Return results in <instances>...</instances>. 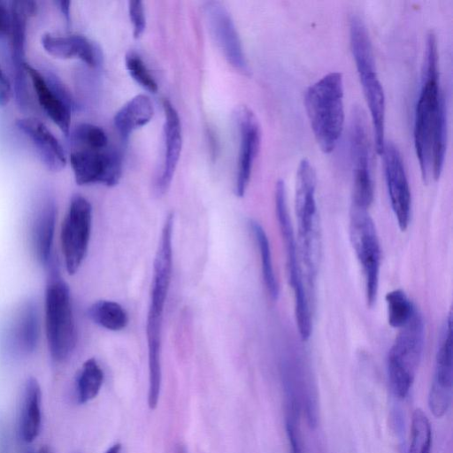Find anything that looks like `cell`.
<instances>
[{
  "label": "cell",
  "mask_w": 453,
  "mask_h": 453,
  "mask_svg": "<svg viewBox=\"0 0 453 453\" xmlns=\"http://www.w3.org/2000/svg\"><path fill=\"white\" fill-rule=\"evenodd\" d=\"M413 136L423 181L437 180L445 159L447 118L439 81L437 40L432 31L426 36Z\"/></svg>",
  "instance_id": "obj_1"
},
{
  "label": "cell",
  "mask_w": 453,
  "mask_h": 453,
  "mask_svg": "<svg viewBox=\"0 0 453 453\" xmlns=\"http://www.w3.org/2000/svg\"><path fill=\"white\" fill-rule=\"evenodd\" d=\"M174 217L166 216L153 264L146 334L149 359L148 405L154 410L158 403L161 383V332L164 310L173 270V233Z\"/></svg>",
  "instance_id": "obj_2"
},
{
  "label": "cell",
  "mask_w": 453,
  "mask_h": 453,
  "mask_svg": "<svg viewBox=\"0 0 453 453\" xmlns=\"http://www.w3.org/2000/svg\"><path fill=\"white\" fill-rule=\"evenodd\" d=\"M316 171L307 158L298 165L295 188L297 250L309 291L314 288L321 258V229L316 198Z\"/></svg>",
  "instance_id": "obj_3"
},
{
  "label": "cell",
  "mask_w": 453,
  "mask_h": 453,
  "mask_svg": "<svg viewBox=\"0 0 453 453\" xmlns=\"http://www.w3.org/2000/svg\"><path fill=\"white\" fill-rule=\"evenodd\" d=\"M344 85L342 74L332 72L311 85L304 107L315 140L324 153L332 152L343 131Z\"/></svg>",
  "instance_id": "obj_4"
},
{
  "label": "cell",
  "mask_w": 453,
  "mask_h": 453,
  "mask_svg": "<svg viewBox=\"0 0 453 453\" xmlns=\"http://www.w3.org/2000/svg\"><path fill=\"white\" fill-rule=\"evenodd\" d=\"M349 42L363 94L371 115L375 150L378 154H381L385 144V95L376 70L368 31L365 22L357 15H353L349 20Z\"/></svg>",
  "instance_id": "obj_5"
},
{
  "label": "cell",
  "mask_w": 453,
  "mask_h": 453,
  "mask_svg": "<svg viewBox=\"0 0 453 453\" xmlns=\"http://www.w3.org/2000/svg\"><path fill=\"white\" fill-rule=\"evenodd\" d=\"M275 212L286 252L288 280L292 288L296 326L303 341H307L312 330L310 296L304 286V276L298 254L291 219L288 213L285 183L279 180L274 190Z\"/></svg>",
  "instance_id": "obj_6"
},
{
  "label": "cell",
  "mask_w": 453,
  "mask_h": 453,
  "mask_svg": "<svg viewBox=\"0 0 453 453\" xmlns=\"http://www.w3.org/2000/svg\"><path fill=\"white\" fill-rule=\"evenodd\" d=\"M424 342V320L416 309L411 320L400 328L387 357L389 385L398 399H404L411 391L422 357Z\"/></svg>",
  "instance_id": "obj_7"
},
{
  "label": "cell",
  "mask_w": 453,
  "mask_h": 453,
  "mask_svg": "<svg viewBox=\"0 0 453 453\" xmlns=\"http://www.w3.org/2000/svg\"><path fill=\"white\" fill-rule=\"evenodd\" d=\"M52 273L45 293L46 336L52 359L62 362L75 348L76 327L69 287Z\"/></svg>",
  "instance_id": "obj_8"
},
{
  "label": "cell",
  "mask_w": 453,
  "mask_h": 453,
  "mask_svg": "<svg viewBox=\"0 0 453 453\" xmlns=\"http://www.w3.org/2000/svg\"><path fill=\"white\" fill-rule=\"evenodd\" d=\"M349 239L364 274L366 302L372 307L379 289L380 246L368 211L351 207Z\"/></svg>",
  "instance_id": "obj_9"
},
{
  "label": "cell",
  "mask_w": 453,
  "mask_h": 453,
  "mask_svg": "<svg viewBox=\"0 0 453 453\" xmlns=\"http://www.w3.org/2000/svg\"><path fill=\"white\" fill-rule=\"evenodd\" d=\"M349 151L353 178L351 207L368 211L373 201L374 183L366 116L360 107H355L352 112Z\"/></svg>",
  "instance_id": "obj_10"
},
{
  "label": "cell",
  "mask_w": 453,
  "mask_h": 453,
  "mask_svg": "<svg viewBox=\"0 0 453 453\" xmlns=\"http://www.w3.org/2000/svg\"><path fill=\"white\" fill-rule=\"evenodd\" d=\"M92 226V207L82 196H73L61 228V245L66 271L74 274L88 248Z\"/></svg>",
  "instance_id": "obj_11"
},
{
  "label": "cell",
  "mask_w": 453,
  "mask_h": 453,
  "mask_svg": "<svg viewBox=\"0 0 453 453\" xmlns=\"http://www.w3.org/2000/svg\"><path fill=\"white\" fill-rule=\"evenodd\" d=\"M70 163L78 185L101 183L113 187L121 178L122 159L113 150H76L70 155Z\"/></svg>",
  "instance_id": "obj_12"
},
{
  "label": "cell",
  "mask_w": 453,
  "mask_h": 453,
  "mask_svg": "<svg viewBox=\"0 0 453 453\" xmlns=\"http://www.w3.org/2000/svg\"><path fill=\"white\" fill-rule=\"evenodd\" d=\"M452 312L446 319L438 348L433 380L428 395V406L436 418L443 417L452 399L453 385Z\"/></svg>",
  "instance_id": "obj_13"
},
{
  "label": "cell",
  "mask_w": 453,
  "mask_h": 453,
  "mask_svg": "<svg viewBox=\"0 0 453 453\" xmlns=\"http://www.w3.org/2000/svg\"><path fill=\"white\" fill-rule=\"evenodd\" d=\"M26 73L42 111L65 135H68L73 107L68 91L55 76H44L28 64Z\"/></svg>",
  "instance_id": "obj_14"
},
{
  "label": "cell",
  "mask_w": 453,
  "mask_h": 453,
  "mask_svg": "<svg viewBox=\"0 0 453 453\" xmlns=\"http://www.w3.org/2000/svg\"><path fill=\"white\" fill-rule=\"evenodd\" d=\"M387 189L390 204L399 228L405 231L409 226L411 209L410 185L398 148L393 142H385L381 152Z\"/></svg>",
  "instance_id": "obj_15"
},
{
  "label": "cell",
  "mask_w": 453,
  "mask_h": 453,
  "mask_svg": "<svg viewBox=\"0 0 453 453\" xmlns=\"http://www.w3.org/2000/svg\"><path fill=\"white\" fill-rule=\"evenodd\" d=\"M235 122L240 137L237 173L234 191L242 197L248 188L254 161L259 152L261 130L254 112L241 106L235 112Z\"/></svg>",
  "instance_id": "obj_16"
},
{
  "label": "cell",
  "mask_w": 453,
  "mask_h": 453,
  "mask_svg": "<svg viewBox=\"0 0 453 453\" xmlns=\"http://www.w3.org/2000/svg\"><path fill=\"white\" fill-rule=\"evenodd\" d=\"M205 15L212 35L228 63L243 74L250 73L241 40L231 15L218 2H208Z\"/></svg>",
  "instance_id": "obj_17"
},
{
  "label": "cell",
  "mask_w": 453,
  "mask_h": 453,
  "mask_svg": "<svg viewBox=\"0 0 453 453\" xmlns=\"http://www.w3.org/2000/svg\"><path fill=\"white\" fill-rule=\"evenodd\" d=\"M11 12V48L12 61L14 75V94L18 104L24 106L27 102V73H26V31L27 18L29 14L27 11L26 2H12Z\"/></svg>",
  "instance_id": "obj_18"
},
{
  "label": "cell",
  "mask_w": 453,
  "mask_h": 453,
  "mask_svg": "<svg viewBox=\"0 0 453 453\" xmlns=\"http://www.w3.org/2000/svg\"><path fill=\"white\" fill-rule=\"evenodd\" d=\"M39 319L33 302L23 303L8 322L4 334V344L15 355H28L37 344Z\"/></svg>",
  "instance_id": "obj_19"
},
{
  "label": "cell",
  "mask_w": 453,
  "mask_h": 453,
  "mask_svg": "<svg viewBox=\"0 0 453 453\" xmlns=\"http://www.w3.org/2000/svg\"><path fill=\"white\" fill-rule=\"evenodd\" d=\"M16 125L30 141L48 170L58 172L65 168V152L58 140L42 122L34 118H25L18 119Z\"/></svg>",
  "instance_id": "obj_20"
},
{
  "label": "cell",
  "mask_w": 453,
  "mask_h": 453,
  "mask_svg": "<svg viewBox=\"0 0 453 453\" xmlns=\"http://www.w3.org/2000/svg\"><path fill=\"white\" fill-rule=\"evenodd\" d=\"M165 112V156L160 175L157 179L156 192L163 195L168 189L174 174L182 145L181 126L179 114L168 100L163 102Z\"/></svg>",
  "instance_id": "obj_21"
},
{
  "label": "cell",
  "mask_w": 453,
  "mask_h": 453,
  "mask_svg": "<svg viewBox=\"0 0 453 453\" xmlns=\"http://www.w3.org/2000/svg\"><path fill=\"white\" fill-rule=\"evenodd\" d=\"M41 42L44 50L56 58H78L90 67L97 65L96 48L83 35H59L48 33L42 35Z\"/></svg>",
  "instance_id": "obj_22"
},
{
  "label": "cell",
  "mask_w": 453,
  "mask_h": 453,
  "mask_svg": "<svg viewBox=\"0 0 453 453\" xmlns=\"http://www.w3.org/2000/svg\"><path fill=\"white\" fill-rule=\"evenodd\" d=\"M56 226V206L52 200L43 201L34 216L31 226L33 250L41 264H49Z\"/></svg>",
  "instance_id": "obj_23"
},
{
  "label": "cell",
  "mask_w": 453,
  "mask_h": 453,
  "mask_svg": "<svg viewBox=\"0 0 453 453\" xmlns=\"http://www.w3.org/2000/svg\"><path fill=\"white\" fill-rule=\"evenodd\" d=\"M42 391L37 380L30 377L25 385L19 416V433L22 440L33 442L42 426Z\"/></svg>",
  "instance_id": "obj_24"
},
{
  "label": "cell",
  "mask_w": 453,
  "mask_h": 453,
  "mask_svg": "<svg viewBox=\"0 0 453 453\" xmlns=\"http://www.w3.org/2000/svg\"><path fill=\"white\" fill-rule=\"evenodd\" d=\"M154 108L146 95H137L126 103L114 116V126L123 140H127L137 128L150 121Z\"/></svg>",
  "instance_id": "obj_25"
},
{
  "label": "cell",
  "mask_w": 453,
  "mask_h": 453,
  "mask_svg": "<svg viewBox=\"0 0 453 453\" xmlns=\"http://www.w3.org/2000/svg\"><path fill=\"white\" fill-rule=\"evenodd\" d=\"M249 226L259 250L262 275L265 288L270 297L273 300H277L279 296V285L273 270L268 237L257 221L250 219Z\"/></svg>",
  "instance_id": "obj_26"
},
{
  "label": "cell",
  "mask_w": 453,
  "mask_h": 453,
  "mask_svg": "<svg viewBox=\"0 0 453 453\" xmlns=\"http://www.w3.org/2000/svg\"><path fill=\"white\" fill-rule=\"evenodd\" d=\"M88 318L99 326L110 331L123 330L128 324L126 310L117 302L99 300L88 309Z\"/></svg>",
  "instance_id": "obj_27"
},
{
  "label": "cell",
  "mask_w": 453,
  "mask_h": 453,
  "mask_svg": "<svg viewBox=\"0 0 453 453\" xmlns=\"http://www.w3.org/2000/svg\"><path fill=\"white\" fill-rule=\"evenodd\" d=\"M104 381V372L95 358L86 360L77 377L76 394L80 403L93 400L99 393Z\"/></svg>",
  "instance_id": "obj_28"
},
{
  "label": "cell",
  "mask_w": 453,
  "mask_h": 453,
  "mask_svg": "<svg viewBox=\"0 0 453 453\" xmlns=\"http://www.w3.org/2000/svg\"><path fill=\"white\" fill-rule=\"evenodd\" d=\"M286 391V434L290 453H304L300 429V404L292 384L284 382Z\"/></svg>",
  "instance_id": "obj_29"
},
{
  "label": "cell",
  "mask_w": 453,
  "mask_h": 453,
  "mask_svg": "<svg viewBox=\"0 0 453 453\" xmlns=\"http://www.w3.org/2000/svg\"><path fill=\"white\" fill-rule=\"evenodd\" d=\"M387 303L388 321L394 328H402L413 316L416 307L406 293L400 289H394L385 296Z\"/></svg>",
  "instance_id": "obj_30"
},
{
  "label": "cell",
  "mask_w": 453,
  "mask_h": 453,
  "mask_svg": "<svg viewBox=\"0 0 453 453\" xmlns=\"http://www.w3.org/2000/svg\"><path fill=\"white\" fill-rule=\"evenodd\" d=\"M432 429L427 416L420 409L415 410L411 418L408 453H431Z\"/></svg>",
  "instance_id": "obj_31"
},
{
  "label": "cell",
  "mask_w": 453,
  "mask_h": 453,
  "mask_svg": "<svg viewBox=\"0 0 453 453\" xmlns=\"http://www.w3.org/2000/svg\"><path fill=\"white\" fill-rule=\"evenodd\" d=\"M73 137L76 142L85 146V149L104 150L108 144V138L104 131L89 123L77 126Z\"/></svg>",
  "instance_id": "obj_32"
},
{
  "label": "cell",
  "mask_w": 453,
  "mask_h": 453,
  "mask_svg": "<svg viewBox=\"0 0 453 453\" xmlns=\"http://www.w3.org/2000/svg\"><path fill=\"white\" fill-rule=\"evenodd\" d=\"M125 63L130 76L146 90L156 93L157 84L147 69L142 58L134 52L130 51L125 57Z\"/></svg>",
  "instance_id": "obj_33"
},
{
  "label": "cell",
  "mask_w": 453,
  "mask_h": 453,
  "mask_svg": "<svg viewBox=\"0 0 453 453\" xmlns=\"http://www.w3.org/2000/svg\"><path fill=\"white\" fill-rule=\"evenodd\" d=\"M128 13L133 24L134 37L137 39L143 34L146 27V18L142 2L140 0L129 1Z\"/></svg>",
  "instance_id": "obj_34"
},
{
  "label": "cell",
  "mask_w": 453,
  "mask_h": 453,
  "mask_svg": "<svg viewBox=\"0 0 453 453\" xmlns=\"http://www.w3.org/2000/svg\"><path fill=\"white\" fill-rule=\"evenodd\" d=\"M12 87L5 74L4 71L0 65V106H5L12 96Z\"/></svg>",
  "instance_id": "obj_35"
},
{
  "label": "cell",
  "mask_w": 453,
  "mask_h": 453,
  "mask_svg": "<svg viewBox=\"0 0 453 453\" xmlns=\"http://www.w3.org/2000/svg\"><path fill=\"white\" fill-rule=\"evenodd\" d=\"M11 28V12L6 4L0 2V38L9 35Z\"/></svg>",
  "instance_id": "obj_36"
},
{
  "label": "cell",
  "mask_w": 453,
  "mask_h": 453,
  "mask_svg": "<svg viewBox=\"0 0 453 453\" xmlns=\"http://www.w3.org/2000/svg\"><path fill=\"white\" fill-rule=\"evenodd\" d=\"M56 4L58 5V8H59L61 13L63 14L66 24L69 25L70 21H71V18H70L71 17V14H70L71 2L62 0V1L56 2Z\"/></svg>",
  "instance_id": "obj_37"
},
{
  "label": "cell",
  "mask_w": 453,
  "mask_h": 453,
  "mask_svg": "<svg viewBox=\"0 0 453 453\" xmlns=\"http://www.w3.org/2000/svg\"><path fill=\"white\" fill-rule=\"evenodd\" d=\"M121 445L119 443L112 445L104 453H120Z\"/></svg>",
  "instance_id": "obj_38"
},
{
  "label": "cell",
  "mask_w": 453,
  "mask_h": 453,
  "mask_svg": "<svg viewBox=\"0 0 453 453\" xmlns=\"http://www.w3.org/2000/svg\"><path fill=\"white\" fill-rule=\"evenodd\" d=\"M176 453H187V450L184 446L179 445Z\"/></svg>",
  "instance_id": "obj_39"
}]
</instances>
